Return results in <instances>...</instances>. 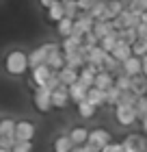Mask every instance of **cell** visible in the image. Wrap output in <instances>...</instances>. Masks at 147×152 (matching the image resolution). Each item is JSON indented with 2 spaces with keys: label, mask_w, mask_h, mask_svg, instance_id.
Returning a JSON list of instances; mask_svg holds the SVG:
<instances>
[{
  "label": "cell",
  "mask_w": 147,
  "mask_h": 152,
  "mask_svg": "<svg viewBox=\"0 0 147 152\" xmlns=\"http://www.w3.org/2000/svg\"><path fill=\"white\" fill-rule=\"evenodd\" d=\"M4 65H7V72L13 74V76L24 74V72H26V67H30L28 57H26L22 50H13V52H9V57H7Z\"/></svg>",
  "instance_id": "obj_1"
},
{
  "label": "cell",
  "mask_w": 147,
  "mask_h": 152,
  "mask_svg": "<svg viewBox=\"0 0 147 152\" xmlns=\"http://www.w3.org/2000/svg\"><path fill=\"white\" fill-rule=\"evenodd\" d=\"M56 50H59L56 44H43V46H39L37 50H33V52L28 54L30 70H35V67H39V65H43V63H48V57H50L52 52H56Z\"/></svg>",
  "instance_id": "obj_2"
},
{
  "label": "cell",
  "mask_w": 147,
  "mask_h": 152,
  "mask_svg": "<svg viewBox=\"0 0 147 152\" xmlns=\"http://www.w3.org/2000/svg\"><path fill=\"white\" fill-rule=\"evenodd\" d=\"M33 102H35V107H37V111L48 113V111L54 107V104H52V91H50L48 87H35Z\"/></svg>",
  "instance_id": "obj_3"
},
{
  "label": "cell",
  "mask_w": 147,
  "mask_h": 152,
  "mask_svg": "<svg viewBox=\"0 0 147 152\" xmlns=\"http://www.w3.org/2000/svg\"><path fill=\"white\" fill-rule=\"evenodd\" d=\"M93 26H95V18L91 15V13H80V15L74 20V33H72V35L85 37L87 33L93 31Z\"/></svg>",
  "instance_id": "obj_4"
},
{
  "label": "cell",
  "mask_w": 147,
  "mask_h": 152,
  "mask_svg": "<svg viewBox=\"0 0 147 152\" xmlns=\"http://www.w3.org/2000/svg\"><path fill=\"white\" fill-rule=\"evenodd\" d=\"M115 115H117V122L121 124V126H132L138 115H136V109L130 107V104H117L115 107Z\"/></svg>",
  "instance_id": "obj_5"
},
{
  "label": "cell",
  "mask_w": 147,
  "mask_h": 152,
  "mask_svg": "<svg viewBox=\"0 0 147 152\" xmlns=\"http://www.w3.org/2000/svg\"><path fill=\"white\" fill-rule=\"evenodd\" d=\"M52 67L43 63V65H39V67H35L33 74H30V87H43L48 80H50V76H52Z\"/></svg>",
  "instance_id": "obj_6"
},
{
  "label": "cell",
  "mask_w": 147,
  "mask_h": 152,
  "mask_svg": "<svg viewBox=\"0 0 147 152\" xmlns=\"http://www.w3.org/2000/svg\"><path fill=\"white\" fill-rule=\"evenodd\" d=\"M89 146H93L97 150H104L110 143V133H106L104 128H95V130H91L89 133Z\"/></svg>",
  "instance_id": "obj_7"
},
{
  "label": "cell",
  "mask_w": 147,
  "mask_h": 152,
  "mask_svg": "<svg viewBox=\"0 0 147 152\" xmlns=\"http://www.w3.org/2000/svg\"><path fill=\"white\" fill-rule=\"evenodd\" d=\"M69 100H72V96H69V87L67 85H61L56 91H52V104H54V109H65L69 104Z\"/></svg>",
  "instance_id": "obj_8"
},
{
  "label": "cell",
  "mask_w": 147,
  "mask_h": 152,
  "mask_svg": "<svg viewBox=\"0 0 147 152\" xmlns=\"http://www.w3.org/2000/svg\"><path fill=\"white\" fill-rule=\"evenodd\" d=\"M15 137H17V141H33V137H35V124H30V122H17Z\"/></svg>",
  "instance_id": "obj_9"
},
{
  "label": "cell",
  "mask_w": 147,
  "mask_h": 152,
  "mask_svg": "<svg viewBox=\"0 0 147 152\" xmlns=\"http://www.w3.org/2000/svg\"><path fill=\"white\" fill-rule=\"evenodd\" d=\"M123 74H128V76H138V74H143V59L141 57H130L128 61L123 63Z\"/></svg>",
  "instance_id": "obj_10"
},
{
  "label": "cell",
  "mask_w": 147,
  "mask_h": 152,
  "mask_svg": "<svg viewBox=\"0 0 147 152\" xmlns=\"http://www.w3.org/2000/svg\"><path fill=\"white\" fill-rule=\"evenodd\" d=\"M59 76H61V83H63V85H67V87H72L74 83L80 80V72L76 70V67H69V65L63 67V70L59 72Z\"/></svg>",
  "instance_id": "obj_11"
},
{
  "label": "cell",
  "mask_w": 147,
  "mask_h": 152,
  "mask_svg": "<svg viewBox=\"0 0 147 152\" xmlns=\"http://www.w3.org/2000/svg\"><path fill=\"white\" fill-rule=\"evenodd\" d=\"M123 148L125 150H132V152H143L147 148V143L141 135H128L125 137V141H123Z\"/></svg>",
  "instance_id": "obj_12"
},
{
  "label": "cell",
  "mask_w": 147,
  "mask_h": 152,
  "mask_svg": "<svg viewBox=\"0 0 147 152\" xmlns=\"http://www.w3.org/2000/svg\"><path fill=\"white\" fill-rule=\"evenodd\" d=\"M115 80H117V76L113 74V72H100L95 76V87H100V89H104V91H106V89H110V87H115Z\"/></svg>",
  "instance_id": "obj_13"
},
{
  "label": "cell",
  "mask_w": 147,
  "mask_h": 152,
  "mask_svg": "<svg viewBox=\"0 0 147 152\" xmlns=\"http://www.w3.org/2000/svg\"><path fill=\"white\" fill-rule=\"evenodd\" d=\"M110 54H113L117 61H121V63H125V61H128L130 57H134V52H132V46H130V44H125V41H119L117 48H115V50L110 52Z\"/></svg>",
  "instance_id": "obj_14"
},
{
  "label": "cell",
  "mask_w": 147,
  "mask_h": 152,
  "mask_svg": "<svg viewBox=\"0 0 147 152\" xmlns=\"http://www.w3.org/2000/svg\"><path fill=\"white\" fill-rule=\"evenodd\" d=\"M82 44H85V37L69 35V37L63 39V52H65V54H69V52H78Z\"/></svg>",
  "instance_id": "obj_15"
},
{
  "label": "cell",
  "mask_w": 147,
  "mask_h": 152,
  "mask_svg": "<svg viewBox=\"0 0 147 152\" xmlns=\"http://www.w3.org/2000/svg\"><path fill=\"white\" fill-rule=\"evenodd\" d=\"M69 96H72V100L76 102V104H80L82 100H87V96H89V87H85L82 83H74L72 87H69Z\"/></svg>",
  "instance_id": "obj_16"
},
{
  "label": "cell",
  "mask_w": 147,
  "mask_h": 152,
  "mask_svg": "<svg viewBox=\"0 0 147 152\" xmlns=\"http://www.w3.org/2000/svg\"><path fill=\"white\" fill-rule=\"evenodd\" d=\"M89 133H91V130L82 128V126H76V128L69 130V137H72L74 146H87V141H89Z\"/></svg>",
  "instance_id": "obj_17"
},
{
  "label": "cell",
  "mask_w": 147,
  "mask_h": 152,
  "mask_svg": "<svg viewBox=\"0 0 147 152\" xmlns=\"http://www.w3.org/2000/svg\"><path fill=\"white\" fill-rule=\"evenodd\" d=\"M87 100L91 102V104H95V107L108 104V102H106V91H104V89H100V87H91V89H89Z\"/></svg>",
  "instance_id": "obj_18"
},
{
  "label": "cell",
  "mask_w": 147,
  "mask_h": 152,
  "mask_svg": "<svg viewBox=\"0 0 147 152\" xmlns=\"http://www.w3.org/2000/svg\"><path fill=\"white\" fill-rule=\"evenodd\" d=\"M48 65L52 67V70H56V72H61L63 67L67 65V59H65V52L63 50H56V52H52L50 57H48Z\"/></svg>",
  "instance_id": "obj_19"
},
{
  "label": "cell",
  "mask_w": 147,
  "mask_h": 152,
  "mask_svg": "<svg viewBox=\"0 0 147 152\" xmlns=\"http://www.w3.org/2000/svg\"><path fill=\"white\" fill-rule=\"evenodd\" d=\"M115 31V26H113V22H108V20H95V26H93V33L100 39H104L106 35H110V33Z\"/></svg>",
  "instance_id": "obj_20"
},
{
  "label": "cell",
  "mask_w": 147,
  "mask_h": 152,
  "mask_svg": "<svg viewBox=\"0 0 147 152\" xmlns=\"http://www.w3.org/2000/svg\"><path fill=\"white\" fill-rule=\"evenodd\" d=\"M132 91L136 96H147V76L145 74L132 76Z\"/></svg>",
  "instance_id": "obj_21"
},
{
  "label": "cell",
  "mask_w": 147,
  "mask_h": 152,
  "mask_svg": "<svg viewBox=\"0 0 147 152\" xmlns=\"http://www.w3.org/2000/svg\"><path fill=\"white\" fill-rule=\"evenodd\" d=\"M48 18H50L52 22H56V24H59L61 20L65 18V4H63L61 0H56V2H54L50 9H48Z\"/></svg>",
  "instance_id": "obj_22"
},
{
  "label": "cell",
  "mask_w": 147,
  "mask_h": 152,
  "mask_svg": "<svg viewBox=\"0 0 147 152\" xmlns=\"http://www.w3.org/2000/svg\"><path fill=\"white\" fill-rule=\"evenodd\" d=\"M119 41H121V37H119V31H113L110 35H106V37H104V39L100 41V46H102L106 52H113L115 48H117Z\"/></svg>",
  "instance_id": "obj_23"
},
{
  "label": "cell",
  "mask_w": 147,
  "mask_h": 152,
  "mask_svg": "<svg viewBox=\"0 0 147 152\" xmlns=\"http://www.w3.org/2000/svg\"><path fill=\"white\" fill-rule=\"evenodd\" d=\"M76 146L72 141V137L69 135H61L56 141H54V152H72Z\"/></svg>",
  "instance_id": "obj_24"
},
{
  "label": "cell",
  "mask_w": 147,
  "mask_h": 152,
  "mask_svg": "<svg viewBox=\"0 0 147 152\" xmlns=\"http://www.w3.org/2000/svg\"><path fill=\"white\" fill-rule=\"evenodd\" d=\"M123 13V7L119 0H110L108 2V9H106V15H104V20H108V22H113L115 18H119Z\"/></svg>",
  "instance_id": "obj_25"
},
{
  "label": "cell",
  "mask_w": 147,
  "mask_h": 152,
  "mask_svg": "<svg viewBox=\"0 0 147 152\" xmlns=\"http://www.w3.org/2000/svg\"><path fill=\"white\" fill-rule=\"evenodd\" d=\"M106 9H108V0H95L93 9H91L89 13H91L95 20H104V15H106Z\"/></svg>",
  "instance_id": "obj_26"
},
{
  "label": "cell",
  "mask_w": 147,
  "mask_h": 152,
  "mask_svg": "<svg viewBox=\"0 0 147 152\" xmlns=\"http://www.w3.org/2000/svg\"><path fill=\"white\" fill-rule=\"evenodd\" d=\"M56 28H59V35H63V39L69 37L74 33V20L72 18H63L61 22L56 24Z\"/></svg>",
  "instance_id": "obj_27"
},
{
  "label": "cell",
  "mask_w": 147,
  "mask_h": 152,
  "mask_svg": "<svg viewBox=\"0 0 147 152\" xmlns=\"http://www.w3.org/2000/svg\"><path fill=\"white\" fill-rule=\"evenodd\" d=\"M15 128H17V122H13V120H2V122H0V137H11V135H15Z\"/></svg>",
  "instance_id": "obj_28"
},
{
  "label": "cell",
  "mask_w": 147,
  "mask_h": 152,
  "mask_svg": "<svg viewBox=\"0 0 147 152\" xmlns=\"http://www.w3.org/2000/svg\"><path fill=\"white\" fill-rule=\"evenodd\" d=\"M95 104H91L89 100H82L80 104H78V113H80V117H85V120H89V117H93L95 115Z\"/></svg>",
  "instance_id": "obj_29"
},
{
  "label": "cell",
  "mask_w": 147,
  "mask_h": 152,
  "mask_svg": "<svg viewBox=\"0 0 147 152\" xmlns=\"http://www.w3.org/2000/svg\"><path fill=\"white\" fill-rule=\"evenodd\" d=\"M119 37H121V41L132 46L138 39V28H123V31H119Z\"/></svg>",
  "instance_id": "obj_30"
},
{
  "label": "cell",
  "mask_w": 147,
  "mask_h": 152,
  "mask_svg": "<svg viewBox=\"0 0 147 152\" xmlns=\"http://www.w3.org/2000/svg\"><path fill=\"white\" fill-rule=\"evenodd\" d=\"M115 87L121 89V91H130V89H132V76H128V74H119L117 80H115Z\"/></svg>",
  "instance_id": "obj_31"
},
{
  "label": "cell",
  "mask_w": 147,
  "mask_h": 152,
  "mask_svg": "<svg viewBox=\"0 0 147 152\" xmlns=\"http://www.w3.org/2000/svg\"><path fill=\"white\" fill-rule=\"evenodd\" d=\"M106 102H108V104H113V107H117L119 102H121V89H117V87L106 89Z\"/></svg>",
  "instance_id": "obj_32"
},
{
  "label": "cell",
  "mask_w": 147,
  "mask_h": 152,
  "mask_svg": "<svg viewBox=\"0 0 147 152\" xmlns=\"http://www.w3.org/2000/svg\"><path fill=\"white\" fill-rule=\"evenodd\" d=\"M80 83H82L85 87H89V89L95 87V74L89 72L87 67H82V70H80Z\"/></svg>",
  "instance_id": "obj_33"
},
{
  "label": "cell",
  "mask_w": 147,
  "mask_h": 152,
  "mask_svg": "<svg viewBox=\"0 0 147 152\" xmlns=\"http://www.w3.org/2000/svg\"><path fill=\"white\" fill-rule=\"evenodd\" d=\"M65 18H72V20H76L78 18V2H76V0H65Z\"/></svg>",
  "instance_id": "obj_34"
},
{
  "label": "cell",
  "mask_w": 147,
  "mask_h": 152,
  "mask_svg": "<svg viewBox=\"0 0 147 152\" xmlns=\"http://www.w3.org/2000/svg\"><path fill=\"white\" fill-rule=\"evenodd\" d=\"M132 52H134V57H147V41L145 39H136L134 44H132Z\"/></svg>",
  "instance_id": "obj_35"
},
{
  "label": "cell",
  "mask_w": 147,
  "mask_h": 152,
  "mask_svg": "<svg viewBox=\"0 0 147 152\" xmlns=\"http://www.w3.org/2000/svg\"><path fill=\"white\" fill-rule=\"evenodd\" d=\"M136 115H138V120H145L147 117V96H141V98H138V102H136Z\"/></svg>",
  "instance_id": "obj_36"
},
{
  "label": "cell",
  "mask_w": 147,
  "mask_h": 152,
  "mask_svg": "<svg viewBox=\"0 0 147 152\" xmlns=\"http://www.w3.org/2000/svg\"><path fill=\"white\" fill-rule=\"evenodd\" d=\"M17 146V137L15 135H11V137H0V148L2 150H11L13 152V148Z\"/></svg>",
  "instance_id": "obj_37"
},
{
  "label": "cell",
  "mask_w": 147,
  "mask_h": 152,
  "mask_svg": "<svg viewBox=\"0 0 147 152\" xmlns=\"http://www.w3.org/2000/svg\"><path fill=\"white\" fill-rule=\"evenodd\" d=\"M130 9L143 15V13L147 11V0H132V2H130Z\"/></svg>",
  "instance_id": "obj_38"
},
{
  "label": "cell",
  "mask_w": 147,
  "mask_h": 152,
  "mask_svg": "<svg viewBox=\"0 0 147 152\" xmlns=\"http://www.w3.org/2000/svg\"><path fill=\"white\" fill-rule=\"evenodd\" d=\"M100 41H102V39L97 37L93 31H91V33H87V35H85V44H87L89 48H95V46H100Z\"/></svg>",
  "instance_id": "obj_39"
},
{
  "label": "cell",
  "mask_w": 147,
  "mask_h": 152,
  "mask_svg": "<svg viewBox=\"0 0 147 152\" xmlns=\"http://www.w3.org/2000/svg\"><path fill=\"white\" fill-rule=\"evenodd\" d=\"M76 2H78V9H80V13H89L91 9H93L95 0H76Z\"/></svg>",
  "instance_id": "obj_40"
},
{
  "label": "cell",
  "mask_w": 147,
  "mask_h": 152,
  "mask_svg": "<svg viewBox=\"0 0 147 152\" xmlns=\"http://www.w3.org/2000/svg\"><path fill=\"white\" fill-rule=\"evenodd\" d=\"M30 150H33L30 141H17V146L13 148V152H30Z\"/></svg>",
  "instance_id": "obj_41"
},
{
  "label": "cell",
  "mask_w": 147,
  "mask_h": 152,
  "mask_svg": "<svg viewBox=\"0 0 147 152\" xmlns=\"http://www.w3.org/2000/svg\"><path fill=\"white\" fill-rule=\"evenodd\" d=\"M123 150H125V148H123V143H113V141H110L102 152H123Z\"/></svg>",
  "instance_id": "obj_42"
},
{
  "label": "cell",
  "mask_w": 147,
  "mask_h": 152,
  "mask_svg": "<svg viewBox=\"0 0 147 152\" xmlns=\"http://www.w3.org/2000/svg\"><path fill=\"white\" fill-rule=\"evenodd\" d=\"M138 39H145V41H147V24H141V26H138Z\"/></svg>",
  "instance_id": "obj_43"
},
{
  "label": "cell",
  "mask_w": 147,
  "mask_h": 152,
  "mask_svg": "<svg viewBox=\"0 0 147 152\" xmlns=\"http://www.w3.org/2000/svg\"><path fill=\"white\" fill-rule=\"evenodd\" d=\"M39 2H41V4H43V7H46V9H50V7H52L54 2H56V0H39Z\"/></svg>",
  "instance_id": "obj_44"
},
{
  "label": "cell",
  "mask_w": 147,
  "mask_h": 152,
  "mask_svg": "<svg viewBox=\"0 0 147 152\" xmlns=\"http://www.w3.org/2000/svg\"><path fill=\"white\" fill-rule=\"evenodd\" d=\"M143 74L147 76V57H143Z\"/></svg>",
  "instance_id": "obj_45"
},
{
  "label": "cell",
  "mask_w": 147,
  "mask_h": 152,
  "mask_svg": "<svg viewBox=\"0 0 147 152\" xmlns=\"http://www.w3.org/2000/svg\"><path fill=\"white\" fill-rule=\"evenodd\" d=\"M141 18H143V24H147V11L143 13V15H141Z\"/></svg>",
  "instance_id": "obj_46"
},
{
  "label": "cell",
  "mask_w": 147,
  "mask_h": 152,
  "mask_svg": "<svg viewBox=\"0 0 147 152\" xmlns=\"http://www.w3.org/2000/svg\"><path fill=\"white\" fill-rule=\"evenodd\" d=\"M143 130H145V133H147V117H145V120H143Z\"/></svg>",
  "instance_id": "obj_47"
},
{
  "label": "cell",
  "mask_w": 147,
  "mask_h": 152,
  "mask_svg": "<svg viewBox=\"0 0 147 152\" xmlns=\"http://www.w3.org/2000/svg\"><path fill=\"white\" fill-rule=\"evenodd\" d=\"M0 152H11V150H2V148H0Z\"/></svg>",
  "instance_id": "obj_48"
},
{
  "label": "cell",
  "mask_w": 147,
  "mask_h": 152,
  "mask_svg": "<svg viewBox=\"0 0 147 152\" xmlns=\"http://www.w3.org/2000/svg\"><path fill=\"white\" fill-rule=\"evenodd\" d=\"M72 152H76V148H74V150H72Z\"/></svg>",
  "instance_id": "obj_49"
},
{
  "label": "cell",
  "mask_w": 147,
  "mask_h": 152,
  "mask_svg": "<svg viewBox=\"0 0 147 152\" xmlns=\"http://www.w3.org/2000/svg\"><path fill=\"white\" fill-rule=\"evenodd\" d=\"M61 2H65V0H61Z\"/></svg>",
  "instance_id": "obj_50"
},
{
  "label": "cell",
  "mask_w": 147,
  "mask_h": 152,
  "mask_svg": "<svg viewBox=\"0 0 147 152\" xmlns=\"http://www.w3.org/2000/svg\"><path fill=\"white\" fill-rule=\"evenodd\" d=\"M108 2H110V0H108Z\"/></svg>",
  "instance_id": "obj_51"
}]
</instances>
